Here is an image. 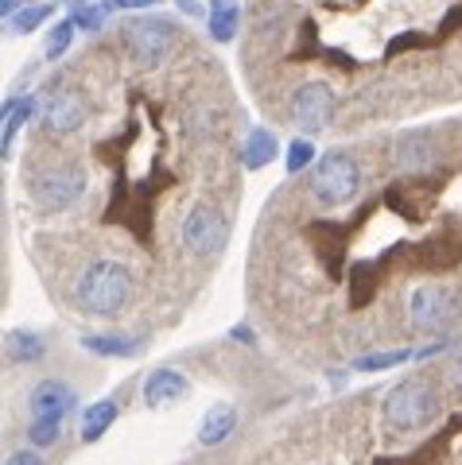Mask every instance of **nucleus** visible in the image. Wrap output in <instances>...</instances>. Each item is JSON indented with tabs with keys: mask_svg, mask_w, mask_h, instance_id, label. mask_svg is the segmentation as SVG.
<instances>
[{
	"mask_svg": "<svg viewBox=\"0 0 462 465\" xmlns=\"http://www.w3.org/2000/svg\"><path fill=\"white\" fill-rule=\"evenodd\" d=\"M128 291H133V275H128V268L117 264V260H97V264H90L82 272L75 295H78L85 314L113 318L128 302Z\"/></svg>",
	"mask_w": 462,
	"mask_h": 465,
	"instance_id": "nucleus-1",
	"label": "nucleus"
},
{
	"mask_svg": "<svg viewBox=\"0 0 462 465\" xmlns=\"http://www.w3.org/2000/svg\"><path fill=\"white\" fill-rule=\"evenodd\" d=\"M439 415V391L424 381H400L385 396V419L397 430H424Z\"/></svg>",
	"mask_w": 462,
	"mask_h": 465,
	"instance_id": "nucleus-2",
	"label": "nucleus"
},
{
	"mask_svg": "<svg viewBox=\"0 0 462 465\" xmlns=\"http://www.w3.org/2000/svg\"><path fill=\"white\" fill-rule=\"evenodd\" d=\"M357 186H362V171L350 155L342 152H330L323 155L319 163H315V174H311V194L323 202V206H346Z\"/></svg>",
	"mask_w": 462,
	"mask_h": 465,
	"instance_id": "nucleus-3",
	"label": "nucleus"
},
{
	"mask_svg": "<svg viewBox=\"0 0 462 465\" xmlns=\"http://www.w3.org/2000/svg\"><path fill=\"white\" fill-rule=\"evenodd\" d=\"M85 186H90V174H85V167L63 163V167H47V171L35 174V179H32V198L39 202L43 210L59 213L66 206H75V202L85 194Z\"/></svg>",
	"mask_w": 462,
	"mask_h": 465,
	"instance_id": "nucleus-4",
	"label": "nucleus"
},
{
	"mask_svg": "<svg viewBox=\"0 0 462 465\" xmlns=\"http://www.w3.org/2000/svg\"><path fill=\"white\" fill-rule=\"evenodd\" d=\"M458 318V299L451 287L424 283L412 291V326L420 333H443L451 330Z\"/></svg>",
	"mask_w": 462,
	"mask_h": 465,
	"instance_id": "nucleus-5",
	"label": "nucleus"
},
{
	"mask_svg": "<svg viewBox=\"0 0 462 465\" xmlns=\"http://www.w3.org/2000/svg\"><path fill=\"white\" fill-rule=\"evenodd\" d=\"M183 244L198 256H218L226 244H229V222L222 210L206 206V202H198V206L186 213L183 222Z\"/></svg>",
	"mask_w": 462,
	"mask_h": 465,
	"instance_id": "nucleus-6",
	"label": "nucleus"
},
{
	"mask_svg": "<svg viewBox=\"0 0 462 465\" xmlns=\"http://www.w3.org/2000/svg\"><path fill=\"white\" fill-rule=\"evenodd\" d=\"M287 113H292V124L299 128V133L315 136L335 121V94H330V85H323V82H303L292 94Z\"/></svg>",
	"mask_w": 462,
	"mask_h": 465,
	"instance_id": "nucleus-7",
	"label": "nucleus"
},
{
	"mask_svg": "<svg viewBox=\"0 0 462 465\" xmlns=\"http://www.w3.org/2000/svg\"><path fill=\"white\" fill-rule=\"evenodd\" d=\"M125 43H128V54L136 58L140 66H156L160 58L171 51V43H176V27L160 16H144V20H133L125 27Z\"/></svg>",
	"mask_w": 462,
	"mask_h": 465,
	"instance_id": "nucleus-8",
	"label": "nucleus"
},
{
	"mask_svg": "<svg viewBox=\"0 0 462 465\" xmlns=\"http://www.w3.org/2000/svg\"><path fill=\"white\" fill-rule=\"evenodd\" d=\"M75 407V388L66 381H43L27 396V423H63Z\"/></svg>",
	"mask_w": 462,
	"mask_h": 465,
	"instance_id": "nucleus-9",
	"label": "nucleus"
},
{
	"mask_svg": "<svg viewBox=\"0 0 462 465\" xmlns=\"http://www.w3.org/2000/svg\"><path fill=\"white\" fill-rule=\"evenodd\" d=\"M82 121H85V101L78 94H70V90H59L47 101V109H43V128L55 133V136L78 133Z\"/></svg>",
	"mask_w": 462,
	"mask_h": 465,
	"instance_id": "nucleus-10",
	"label": "nucleus"
},
{
	"mask_svg": "<svg viewBox=\"0 0 462 465\" xmlns=\"http://www.w3.org/2000/svg\"><path fill=\"white\" fill-rule=\"evenodd\" d=\"M186 396V376L176 369H156L144 381V403L148 407H171Z\"/></svg>",
	"mask_w": 462,
	"mask_h": 465,
	"instance_id": "nucleus-11",
	"label": "nucleus"
},
{
	"mask_svg": "<svg viewBox=\"0 0 462 465\" xmlns=\"http://www.w3.org/2000/svg\"><path fill=\"white\" fill-rule=\"evenodd\" d=\"M234 430H237V407H234V403H214L210 411L202 415L198 442H202V446H222Z\"/></svg>",
	"mask_w": 462,
	"mask_h": 465,
	"instance_id": "nucleus-12",
	"label": "nucleus"
},
{
	"mask_svg": "<svg viewBox=\"0 0 462 465\" xmlns=\"http://www.w3.org/2000/svg\"><path fill=\"white\" fill-rule=\"evenodd\" d=\"M276 152H280L276 133H268V128H261V124L249 128V136H245V143H241V159H245V167H249V171L272 163Z\"/></svg>",
	"mask_w": 462,
	"mask_h": 465,
	"instance_id": "nucleus-13",
	"label": "nucleus"
},
{
	"mask_svg": "<svg viewBox=\"0 0 462 465\" xmlns=\"http://www.w3.org/2000/svg\"><path fill=\"white\" fill-rule=\"evenodd\" d=\"M237 20H241V8L234 0H210V12H206V24H210V35L218 43H229L237 32Z\"/></svg>",
	"mask_w": 462,
	"mask_h": 465,
	"instance_id": "nucleus-14",
	"label": "nucleus"
},
{
	"mask_svg": "<svg viewBox=\"0 0 462 465\" xmlns=\"http://www.w3.org/2000/svg\"><path fill=\"white\" fill-rule=\"evenodd\" d=\"M113 423H117V403H113V400H97V403L85 407V415H82V439L97 442Z\"/></svg>",
	"mask_w": 462,
	"mask_h": 465,
	"instance_id": "nucleus-15",
	"label": "nucleus"
},
{
	"mask_svg": "<svg viewBox=\"0 0 462 465\" xmlns=\"http://www.w3.org/2000/svg\"><path fill=\"white\" fill-rule=\"evenodd\" d=\"M82 349H90L97 357H136L144 341L140 338H105V333H90V338H82Z\"/></svg>",
	"mask_w": 462,
	"mask_h": 465,
	"instance_id": "nucleus-16",
	"label": "nucleus"
},
{
	"mask_svg": "<svg viewBox=\"0 0 462 465\" xmlns=\"http://www.w3.org/2000/svg\"><path fill=\"white\" fill-rule=\"evenodd\" d=\"M393 163H397L400 171L427 167V163H431V143H427V136H404L397 148H393Z\"/></svg>",
	"mask_w": 462,
	"mask_h": 465,
	"instance_id": "nucleus-17",
	"label": "nucleus"
},
{
	"mask_svg": "<svg viewBox=\"0 0 462 465\" xmlns=\"http://www.w3.org/2000/svg\"><path fill=\"white\" fill-rule=\"evenodd\" d=\"M8 357L20 361V365H32V361H39V357H43L39 333H20V330H12V333H8Z\"/></svg>",
	"mask_w": 462,
	"mask_h": 465,
	"instance_id": "nucleus-18",
	"label": "nucleus"
},
{
	"mask_svg": "<svg viewBox=\"0 0 462 465\" xmlns=\"http://www.w3.org/2000/svg\"><path fill=\"white\" fill-rule=\"evenodd\" d=\"M35 113V101L24 97V101H8L5 105V148H12V140H16L20 124H27V116Z\"/></svg>",
	"mask_w": 462,
	"mask_h": 465,
	"instance_id": "nucleus-19",
	"label": "nucleus"
},
{
	"mask_svg": "<svg viewBox=\"0 0 462 465\" xmlns=\"http://www.w3.org/2000/svg\"><path fill=\"white\" fill-rule=\"evenodd\" d=\"M75 32H78V24L75 20H63V24H55V32L47 35V58L55 63V58H63L70 51V43H75Z\"/></svg>",
	"mask_w": 462,
	"mask_h": 465,
	"instance_id": "nucleus-20",
	"label": "nucleus"
},
{
	"mask_svg": "<svg viewBox=\"0 0 462 465\" xmlns=\"http://www.w3.org/2000/svg\"><path fill=\"white\" fill-rule=\"evenodd\" d=\"M105 12H109L105 5H90V0L82 5V0H78L75 16H70V20L78 24V32H101V24H105Z\"/></svg>",
	"mask_w": 462,
	"mask_h": 465,
	"instance_id": "nucleus-21",
	"label": "nucleus"
},
{
	"mask_svg": "<svg viewBox=\"0 0 462 465\" xmlns=\"http://www.w3.org/2000/svg\"><path fill=\"white\" fill-rule=\"evenodd\" d=\"M51 5H32V8H20L16 12V16H12V27H16V32H35V27H43V24H47L51 20Z\"/></svg>",
	"mask_w": 462,
	"mask_h": 465,
	"instance_id": "nucleus-22",
	"label": "nucleus"
},
{
	"mask_svg": "<svg viewBox=\"0 0 462 465\" xmlns=\"http://www.w3.org/2000/svg\"><path fill=\"white\" fill-rule=\"evenodd\" d=\"M311 159H315V148H311V140H292V143H287V171H303V167H307L311 163Z\"/></svg>",
	"mask_w": 462,
	"mask_h": 465,
	"instance_id": "nucleus-23",
	"label": "nucleus"
},
{
	"mask_svg": "<svg viewBox=\"0 0 462 465\" xmlns=\"http://www.w3.org/2000/svg\"><path fill=\"white\" fill-rule=\"evenodd\" d=\"M412 353L408 349H397V353H377V357H362L357 361V369H366V372H373V369H393V365H404Z\"/></svg>",
	"mask_w": 462,
	"mask_h": 465,
	"instance_id": "nucleus-24",
	"label": "nucleus"
},
{
	"mask_svg": "<svg viewBox=\"0 0 462 465\" xmlns=\"http://www.w3.org/2000/svg\"><path fill=\"white\" fill-rule=\"evenodd\" d=\"M63 434V423H27V439L35 446H55Z\"/></svg>",
	"mask_w": 462,
	"mask_h": 465,
	"instance_id": "nucleus-25",
	"label": "nucleus"
},
{
	"mask_svg": "<svg viewBox=\"0 0 462 465\" xmlns=\"http://www.w3.org/2000/svg\"><path fill=\"white\" fill-rule=\"evenodd\" d=\"M5 465H43V458H39V454H32V450H20V454H12Z\"/></svg>",
	"mask_w": 462,
	"mask_h": 465,
	"instance_id": "nucleus-26",
	"label": "nucleus"
},
{
	"mask_svg": "<svg viewBox=\"0 0 462 465\" xmlns=\"http://www.w3.org/2000/svg\"><path fill=\"white\" fill-rule=\"evenodd\" d=\"M160 0H105V8H152Z\"/></svg>",
	"mask_w": 462,
	"mask_h": 465,
	"instance_id": "nucleus-27",
	"label": "nucleus"
},
{
	"mask_svg": "<svg viewBox=\"0 0 462 465\" xmlns=\"http://www.w3.org/2000/svg\"><path fill=\"white\" fill-rule=\"evenodd\" d=\"M447 381H451V388H455V396H462V357L451 365V372H447Z\"/></svg>",
	"mask_w": 462,
	"mask_h": 465,
	"instance_id": "nucleus-28",
	"label": "nucleus"
},
{
	"mask_svg": "<svg viewBox=\"0 0 462 465\" xmlns=\"http://www.w3.org/2000/svg\"><path fill=\"white\" fill-rule=\"evenodd\" d=\"M0 12H5V16L12 20V16H16V12H20V0H0Z\"/></svg>",
	"mask_w": 462,
	"mask_h": 465,
	"instance_id": "nucleus-29",
	"label": "nucleus"
}]
</instances>
